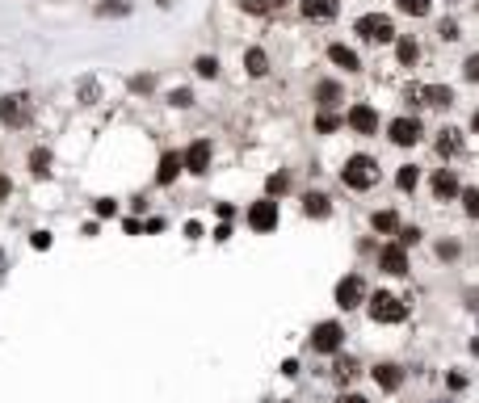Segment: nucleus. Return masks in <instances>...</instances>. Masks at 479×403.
Here are the masks:
<instances>
[{
    "mask_svg": "<svg viewBox=\"0 0 479 403\" xmlns=\"http://www.w3.org/2000/svg\"><path fill=\"white\" fill-rule=\"evenodd\" d=\"M341 181L349 189H370V185H379V164L370 156H349L345 168H341Z\"/></svg>",
    "mask_w": 479,
    "mask_h": 403,
    "instance_id": "1",
    "label": "nucleus"
},
{
    "mask_svg": "<svg viewBox=\"0 0 479 403\" xmlns=\"http://www.w3.org/2000/svg\"><path fill=\"white\" fill-rule=\"evenodd\" d=\"M370 320H375V324H404V320H408V307H404V299H396V294H375V299H370Z\"/></svg>",
    "mask_w": 479,
    "mask_h": 403,
    "instance_id": "2",
    "label": "nucleus"
},
{
    "mask_svg": "<svg viewBox=\"0 0 479 403\" xmlns=\"http://www.w3.org/2000/svg\"><path fill=\"white\" fill-rule=\"evenodd\" d=\"M29 114H34V101H29L25 93H4V97H0V122H4V126H25Z\"/></svg>",
    "mask_w": 479,
    "mask_h": 403,
    "instance_id": "3",
    "label": "nucleus"
},
{
    "mask_svg": "<svg viewBox=\"0 0 479 403\" xmlns=\"http://www.w3.org/2000/svg\"><path fill=\"white\" fill-rule=\"evenodd\" d=\"M341 345H345V328L337 320H324V324L311 328V349L316 353H337Z\"/></svg>",
    "mask_w": 479,
    "mask_h": 403,
    "instance_id": "4",
    "label": "nucleus"
},
{
    "mask_svg": "<svg viewBox=\"0 0 479 403\" xmlns=\"http://www.w3.org/2000/svg\"><path fill=\"white\" fill-rule=\"evenodd\" d=\"M358 34H362L366 42H391V38H396V25H391V17H383V13H366V17H358Z\"/></svg>",
    "mask_w": 479,
    "mask_h": 403,
    "instance_id": "5",
    "label": "nucleus"
},
{
    "mask_svg": "<svg viewBox=\"0 0 479 403\" xmlns=\"http://www.w3.org/2000/svg\"><path fill=\"white\" fill-rule=\"evenodd\" d=\"M278 219H282V210H278L274 198H261V202L248 206V227H252V231H274Z\"/></svg>",
    "mask_w": 479,
    "mask_h": 403,
    "instance_id": "6",
    "label": "nucleus"
},
{
    "mask_svg": "<svg viewBox=\"0 0 479 403\" xmlns=\"http://www.w3.org/2000/svg\"><path fill=\"white\" fill-rule=\"evenodd\" d=\"M337 303H341L345 311H353V307L366 303V282H362V273H349V278L337 282Z\"/></svg>",
    "mask_w": 479,
    "mask_h": 403,
    "instance_id": "7",
    "label": "nucleus"
},
{
    "mask_svg": "<svg viewBox=\"0 0 479 403\" xmlns=\"http://www.w3.org/2000/svg\"><path fill=\"white\" fill-rule=\"evenodd\" d=\"M210 156H215V147H210V139H194L189 147H185V156H181V164L189 168V172H210Z\"/></svg>",
    "mask_w": 479,
    "mask_h": 403,
    "instance_id": "8",
    "label": "nucleus"
},
{
    "mask_svg": "<svg viewBox=\"0 0 479 403\" xmlns=\"http://www.w3.org/2000/svg\"><path fill=\"white\" fill-rule=\"evenodd\" d=\"M379 269L391 273V278H404V273H408V248H400V244H383V248H379Z\"/></svg>",
    "mask_w": 479,
    "mask_h": 403,
    "instance_id": "9",
    "label": "nucleus"
},
{
    "mask_svg": "<svg viewBox=\"0 0 479 403\" xmlns=\"http://www.w3.org/2000/svg\"><path fill=\"white\" fill-rule=\"evenodd\" d=\"M459 193H463L459 172H454V168H438V172H433V198H438V202H450V198H459Z\"/></svg>",
    "mask_w": 479,
    "mask_h": 403,
    "instance_id": "10",
    "label": "nucleus"
},
{
    "mask_svg": "<svg viewBox=\"0 0 479 403\" xmlns=\"http://www.w3.org/2000/svg\"><path fill=\"white\" fill-rule=\"evenodd\" d=\"M345 122H349L358 135H375V130H379V109H375V105H353V109L345 114Z\"/></svg>",
    "mask_w": 479,
    "mask_h": 403,
    "instance_id": "11",
    "label": "nucleus"
},
{
    "mask_svg": "<svg viewBox=\"0 0 479 403\" xmlns=\"http://www.w3.org/2000/svg\"><path fill=\"white\" fill-rule=\"evenodd\" d=\"M417 139H421V122L417 118H396L391 122V143L396 147H412Z\"/></svg>",
    "mask_w": 479,
    "mask_h": 403,
    "instance_id": "12",
    "label": "nucleus"
},
{
    "mask_svg": "<svg viewBox=\"0 0 479 403\" xmlns=\"http://www.w3.org/2000/svg\"><path fill=\"white\" fill-rule=\"evenodd\" d=\"M412 97H417V101H425V105H438V109L454 101V93H450L446 84H417V88H412Z\"/></svg>",
    "mask_w": 479,
    "mask_h": 403,
    "instance_id": "13",
    "label": "nucleus"
},
{
    "mask_svg": "<svg viewBox=\"0 0 479 403\" xmlns=\"http://www.w3.org/2000/svg\"><path fill=\"white\" fill-rule=\"evenodd\" d=\"M370 374H375V383H379L383 391H400V387H404V370H400L396 362H379Z\"/></svg>",
    "mask_w": 479,
    "mask_h": 403,
    "instance_id": "14",
    "label": "nucleus"
},
{
    "mask_svg": "<svg viewBox=\"0 0 479 403\" xmlns=\"http://www.w3.org/2000/svg\"><path fill=\"white\" fill-rule=\"evenodd\" d=\"M337 0H303V17L307 21H332L337 17Z\"/></svg>",
    "mask_w": 479,
    "mask_h": 403,
    "instance_id": "15",
    "label": "nucleus"
},
{
    "mask_svg": "<svg viewBox=\"0 0 479 403\" xmlns=\"http://www.w3.org/2000/svg\"><path fill=\"white\" fill-rule=\"evenodd\" d=\"M328 59H332L337 67H345V71H358V67H362V59H358V50H349L345 42H332V46H328Z\"/></svg>",
    "mask_w": 479,
    "mask_h": 403,
    "instance_id": "16",
    "label": "nucleus"
},
{
    "mask_svg": "<svg viewBox=\"0 0 479 403\" xmlns=\"http://www.w3.org/2000/svg\"><path fill=\"white\" fill-rule=\"evenodd\" d=\"M181 168H185L181 156H177V151H164V156H160V168H156V181H160V185H173Z\"/></svg>",
    "mask_w": 479,
    "mask_h": 403,
    "instance_id": "17",
    "label": "nucleus"
},
{
    "mask_svg": "<svg viewBox=\"0 0 479 403\" xmlns=\"http://www.w3.org/2000/svg\"><path fill=\"white\" fill-rule=\"evenodd\" d=\"M341 97H345V88H341L337 80H320V84H316V101H320L324 109H328V105H337Z\"/></svg>",
    "mask_w": 479,
    "mask_h": 403,
    "instance_id": "18",
    "label": "nucleus"
},
{
    "mask_svg": "<svg viewBox=\"0 0 479 403\" xmlns=\"http://www.w3.org/2000/svg\"><path fill=\"white\" fill-rule=\"evenodd\" d=\"M303 214H307V219H328L332 206H328L324 193H307V198H303Z\"/></svg>",
    "mask_w": 479,
    "mask_h": 403,
    "instance_id": "19",
    "label": "nucleus"
},
{
    "mask_svg": "<svg viewBox=\"0 0 479 403\" xmlns=\"http://www.w3.org/2000/svg\"><path fill=\"white\" fill-rule=\"evenodd\" d=\"M244 67H248V76H265V71H269V55H265L261 46H252V50L244 55Z\"/></svg>",
    "mask_w": 479,
    "mask_h": 403,
    "instance_id": "20",
    "label": "nucleus"
},
{
    "mask_svg": "<svg viewBox=\"0 0 479 403\" xmlns=\"http://www.w3.org/2000/svg\"><path fill=\"white\" fill-rule=\"evenodd\" d=\"M396 185H400L404 193H408V189H417V185H421V168H417V164H404V168H400V177H396Z\"/></svg>",
    "mask_w": 479,
    "mask_h": 403,
    "instance_id": "21",
    "label": "nucleus"
},
{
    "mask_svg": "<svg viewBox=\"0 0 479 403\" xmlns=\"http://www.w3.org/2000/svg\"><path fill=\"white\" fill-rule=\"evenodd\" d=\"M396 55H400V63H408V67H412V63H417V55H421V46H417L412 38H400V42H396Z\"/></svg>",
    "mask_w": 479,
    "mask_h": 403,
    "instance_id": "22",
    "label": "nucleus"
},
{
    "mask_svg": "<svg viewBox=\"0 0 479 403\" xmlns=\"http://www.w3.org/2000/svg\"><path fill=\"white\" fill-rule=\"evenodd\" d=\"M375 231H400V219H396V210H375Z\"/></svg>",
    "mask_w": 479,
    "mask_h": 403,
    "instance_id": "23",
    "label": "nucleus"
},
{
    "mask_svg": "<svg viewBox=\"0 0 479 403\" xmlns=\"http://www.w3.org/2000/svg\"><path fill=\"white\" fill-rule=\"evenodd\" d=\"M97 13H101V17H126V13H130V4H126V0H101V4H97Z\"/></svg>",
    "mask_w": 479,
    "mask_h": 403,
    "instance_id": "24",
    "label": "nucleus"
},
{
    "mask_svg": "<svg viewBox=\"0 0 479 403\" xmlns=\"http://www.w3.org/2000/svg\"><path fill=\"white\" fill-rule=\"evenodd\" d=\"M29 168H34V177H46L50 172V151H29Z\"/></svg>",
    "mask_w": 479,
    "mask_h": 403,
    "instance_id": "25",
    "label": "nucleus"
},
{
    "mask_svg": "<svg viewBox=\"0 0 479 403\" xmlns=\"http://www.w3.org/2000/svg\"><path fill=\"white\" fill-rule=\"evenodd\" d=\"M400 4V13H408V17H425L429 13V0H396Z\"/></svg>",
    "mask_w": 479,
    "mask_h": 403,
    "instance_id": "26",
    "label": "nucleus"
},
{
    "mask_svg": "<svg viewBox=\"0 0 479 403\" xmlns=\"http://www.w3.org/2000/svg\"><path fill=\"white\" fill-rule=\"evenodd\" d=\"M194 71H198V76H219V59H215V55H202V59L194 63Z\"/></svg>",
    "mask_w": 479,
    "mask_h": 403,
    "instance_id": "27",
    "label": "nucleus"
},
{
    "mask_svg": "<svg viewBox=\"0 0 479 403\" xmlns=\"http://www.w3.org/2000/svg\"><path fill=\"white\" fill-rule=\"evenodd\" d=\"M438 151H442V156L459 151V130H442V139H438Z\"/></svg>",
    "mask_w": 479,
    "mask_h": 403,
    "instance_id": "28",
    "label": "nucleus"
},
{
    "mask_svg": "<svg viewBox=\"0 0 479 403\" xmlns=\"http://www.w3.org/2000/svg\"><path fill=\"white\" fill-rule=\"evenodd\" d=\"M459 198H463V210H467L471 219H479V189H463Z\"/></svg>",
    "mask_w": 479,
    "mask_h": 403,
    "instance_id": "29",
    "label": "nucleus"
},
{
    "mask_svg": "<svg viewBox=\"0 0 479 403\" xmlns=\"http://www.w3.org/2000/svg\"><path fill=\"white\" fill-rule=\"evenodd\" d=\"M400 248H408V244H421V227H400V240H396Z\"/></svg>",
    "mask_w": 479,
    "mask_h": 403,
    "instance_id": "30",
    "label": "nucleus"
},
{
    "mask_svg": "<svg viewBox=\"0 0 479 403\" xmlns=\"http://www.w3.org/2000/svg\"><path fill=\"white\" fill-rule=\"evenodd\" d=\"M168 101L185 109V105H194V93H189V88H173V93H168Z\"/></svg>",
    "mask_w": 479,
    "mask_h": 403,
    "instance_id": "31",
    "label": "nucleus"
},
{
    "mask_svg": "<svg viewBox=\"0 0 479 403\" xmlns=\"http://www.w3.org/2000/svg\"><path fill=\"white\" fill-rule=\"evenodd\" d=\"M316 126H320V130H324V135H328V130H337V126H341V118H337V114H328V109H324V114H320V118H316Z\"/></svg>",
    "mask_w": 479,
    "mask_h": 403,
    "instance_id": "32",
    "label": "nucleus"
},
{
    "mask_svg": "<svg viewBox=\"0 0 479 403\" xmlns=\"http://www.w3.org/2000/svg\"><path fill=\"white\" fill-rule=\"evenodd\" d=\"M93 210H97L101 219H114V214H118V202H114V198H101V202H97Z\"/></svg>",
    "mask_w": 479,
    "mask_h": 403,
    "instance_id": "33",
    "label": "nucleus"
},
{
    "mask_svg": "<svg viewBox=\"0 0 479 403\" xmlns=\"http://www.w3.org/2000/svg\"><path fill=\"white\" fill-rule=\"evenodd\" d=\"M438 34H442L446 42H454V38H459V21H442V25H438Z\"/></svg>",
    "mask_w": 479,
    "mask_h": 403,
    "instance_id": "34",
    "label": "nucleus"
},
{
    "mask_svg": "<svg viewBox=\"0 0 479 403\" xmlns=\"http://www.w3.org/2000/svg\"><path fill=\"white\" fill-rule=\"evenodd\" d=\"M29 244H34L38 252H46V248H50V231H34V235H29Z\"/></svg>",
    "mask_w": 479,
    "mask_h": 403,
    "instance_id": "35",
    "label": "nucleus"
},
{
    "mask_svg": "<svg viewBox=\"0 0 479 403\" xmlns=\"http://www.w3.org/2000/svg\"><path fill=\"white\" fill-rule=\"evenodd\" d=\"M463 76H467V80H479V55H467V63H463Z\"/></svg>",
    "mask_w": 479,
    "mask_h": 403,
    "instance_id": "36",
    "label": "nucleus"
},
{
    "mask_svg": "<svg viewBox=\"0 0 479 403\" xmlns=\"http://www.w3.org/2000/svg\"><path fill=\"white\" fill-rule=\"evenodd\" d=\"M282 189H286V177H282V172H278V177H269V193H282Z\"/></svg>",
    "mask_w": 479,
    "mask_h": 403,
    "instance_id": "37",
    "label": "nucleus"
},
{
    "mask_svg": "<svg viewBox=\"0 0 479 403\" xmlns=\"http://www.w3.org/2000/svg\"><path fill=\"white\" fill-rule=\"evenodd\" d=\"M438 252H442V257H459V244H454V240H450V244L442 240V244H438Z\"/></svg>",
    "mask_w": 479,
    "mask_h": 403,
    "instance_id": "38",
    "label": "nucleus"
},
{
    "mask_svg": "<svg viewBox=\"0 0 479 403\" xmlns=\"http://www.w3.org/2000/svg\"><path fill=\"white\" fill-rule=\"evenodd\" d=\"M337 374H341V378H349V374H353V362H349V357H341V362H337Z\"/></svg>",
    "mask_w": 479,
    "mask_h": 403,
    "instance_id": "39",
    "label": "nucleus"
},
{
    "mask_svg": "<svg viewBox=\"0 0 479 403\" xmlns=\"http://www.w3.org/2000/svg\"><path fill=\"white\" fill-rule=\"evenodd\" d=\"M8 193H13V181H8V177L0 172V202H8Z\"/></svg>",
    "mask_w": 479,
    "mask_h": 403,
    "instance_id": "40",
    "label": "nucleus"
},
{
    "mask_svg": "<svg viewBox=\"0 0 479 403\" xmlns=\"http://www.w3.org/2000/svg\"><path fill=\"white\" fill-rule=\"evenodd\" d=\"M467 303H471V307L479 311V290H467Z\"/></svg>",
    "mask_w": 479,
    "mask_h": 403,
    "instance_id": "41",
    "label": "nucleus"
},
{
    "mask_svg": "<svg viewBox=\"0 0 479 403\" xmlns=\"http://www.w3.org/2000/svg\"><path fill=\"white\" fill-rule=\"evenodd\" d=\"M337 403H366V399H362V395H341Z\"/></svg>",
    "mask_w": 479,
    "mask_h": 403,
    "instance_id": "42",
    "label": "nucleus"
},
{
    "mask_svg": "<svg viewBox=\"0 0 479 403\" xmlns=\"http://www.w3.org/2000/svg\"><path fill=\"white\" fill-rule=\"evenodd\" d=\"M282 4H286V0H269V8H282Z\"/></svg>",
    "mask_w": 479,
    "mask_h": 403,
    "instance_id": "43",
    "label": "nucleus"
},
{
    "mask_svg": "<svg viewBox=\"0 0 479 403\" xmlns=\"http://www.w3.org/2000/svg\"><path fill=\"white\" fill-rule=\"evenodd\" d=\"M471 126H475V130H479V109H475V118H471Z\"/></svg>",
    "mask_w": 479,
    "mask_h": 403,
    "instance_id": "44",
    "label": "nucleus"
}]
</instances>
